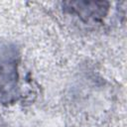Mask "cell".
Segmentation results:
<instances>
[{
	"label": "cell",
	"instance_id": "cell-1",
	"mask_svg": "<svg viewBox=\"0 0 127 127\" xmlns=\"http://www.w3.org/2000/svg\"><path fill=\"white\" fill-rule=\"evenodd\" d=\"M20 55L12 44L0 45V102L12 103L19 95Z\"/></svg>",
	"mask_w": 127,
	"mask_h": 127
},
{
	"label": "cell",
	"instance_id": "cell-2",
	"mask_svg": "<svg viewBox=\"0 0 127 127\" xmlns=\"http://www.w3.org/2000/svg\"><path fill=\"white\" fill-rule=\"evenodd\" d=\"M64 10L75 15L84 22H97L102 20L108 11L107 2H86V1H76V2H64L63 3Z\"/></svg>",
	"mask_w": 127,
	"mask_h": 127
}]
</instances>
